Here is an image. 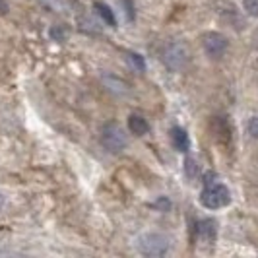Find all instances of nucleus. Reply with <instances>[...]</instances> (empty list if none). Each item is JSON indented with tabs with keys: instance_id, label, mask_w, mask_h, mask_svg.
I'll list each match as a JSON object with an SVG mask.
<instances>
[{
	"instance_id": "nucleus-11",
	"label": "nucleus",
	"mask_w": 258,
	"mask_h": 258,
	"mask_svg": "<svg viewBox=\"0 0 258 258\" xmlns=\"http://www.w3.org/2000/svg\"><path fill=\"white\" fill-rule=\"evenodd\" d=\"M39 4L49 12H66L68 10L66 0H39Z\"/></svg>"
},
{
	"instance_id": "nucleus-10",
	"label": "nucleus",
	"mask_w": 258,
	"mask_h": 258,
	"mask_svg": "<svg viewBox=\"0 0 258 258\" xmlns=\"http://www.w3.org/2000/svg\"><path fill=\"white\" fill-rule=\"evenodd\" d=\"M93 6H95V10L99 12V16L103 18V20L107 22V24H109V26H111V27H116L115 14H113V10H111V8L107 6V4H103L101 0H95V4H93Z\"/></svg>"
},
{
	"instance_id": "nucleus-16",
	"label": "nucleus",
	"mask_w": 258,
	"mask_h": 258,
	"mask_svg": "<svg viewBox=\"0 0 258 258\" xmlns=\"http://www.w3.org/2000/svg\"><path fill=\"white\" fill-rule=\"evenodd\" d=\"M154 208H157L159 212H169V208H171V202H169V198L161 196V198H157V200L154 202Z\"/></svg>"
},
{
	"instance_id": "nucleus-13",
	"label": "nucleus",
	"mask_w": 258,
	"mask_h": 258,
	"mask_svg": "<svg viewBox=\"0 0 258 258\" xmlns=\"http://www.w3.org/2000/svg\"><path fill=\"white\" fill-rule=\"evenodd\" d=\"M196 173H198V167H196V161H194L192 157H186L184 159V175L192 181L194 177H196Z\"/></svg>"
},
{
	"instance_id": "nucleus-15",
	"label": "nucleus",
	"mask_w": 258,
	"mask_h": 258,
	"mask_svg": "<svg viewBox=\"0 0 258 258\" xmlns=\"http://www.w3.org/2000/svg\"><path fill=\"white\" fill-rule=\"evenodd\" d=\"M243 6L248 16H258V0H243Z\"/></svg>"
},
{
	"instance_id": "nucleus-2",
	"label": "nucleus",
	"mask_w": 258,
	"mask_h": 258,
	"mask_svg": "<svg viewBox=\"0 0 258 258\" xmlns=\"http://www.w3.org/2000/svg\"><path fill=\"white\" fill-rule=\"evenodd\" d=\"M231 202V194H229V188L221 182H210V184H204V190L200 194V204L208 210H220V208H225Z\"/></svg>"
},
{
	"instance_id": "nucleus-1",
	"label": "nucleus",
	"mask_w": 258,
	"mask_h": 258,
	"mask_svg": "<svg viewBox=\"0 0 258 258\" xmlns=\"http://www.w3.org/2000/svg\"><path fill=\"white\" fill-rule=\"evenodd\" d=\"M136 250L148 258H159L165 256L169 252V246H171V239L163 233H142L136 237L134 241Z\"/></svg>"
},
{
	"instance_id": "nucleus-4",
	"label": "nucleus",
	"mask_w": 258,
	"mask_h": 258,
	"mask_svg": "<svg viewBox=\"0 0 258 258\" xmlns=\"http://www.w3.org/2000/svg\"><path fill=\"white\" fill-rule=\"evenodd\" d=\"M126 134L118 122H107L101 128V146L111 154H120L126 148Z\"/></svg>"
},
{
	"instance_id": "nucleus-12",
	"label": "nucleus",
	"mask_w": 258,
	"mask_h": 258,
	"mask_svg": "<svg viewBox=\"0 0 258 258\" xmlns=\"http://www.w3.org/2000/svg\"><path fill=\"white\" fill-rule=\"evenodd\" d=\"M128 62L130 66L134 68V70H138V72H144L146 70V60H144L142 54H136V52H128Z\"/></svg>"
},
{
	"instance_id": "nucleus-6",
	"label": "nucleus",
	"mask_w": 258,
	"mask_h": 258,
	"mask_svg": "<svg viewBox=\"0 0 258 258\" xmlns=\"http://www.w3.org/2000/svg\"><path fill=\"white\" fill-rule=\"evenodd\" d=\"M101 82H103L105 90L115 93V95H128L130 93L128 82H124L122 78L115 76V74H103V76H101Z\"/></svg>"
},
{
	"instance_id": "nucleus-7",
	"label": "nucleus",
	"mask_w": 258,
	"mask_h": 258,
	"mask_svg": "<svg viewBox=\"0 0 258 258\" xmlns=\"http://www.w3.org/2000/svg\"><path fill=\"white\" fill-rule=\"evenodd\" d=\"M171 142H173V148L181 154H186L188 148H190V140H188V134L186 130L181 128V126H175L171 128Z\"/></svg>"
},
{
	"instance_id": "nucleus-3",
	"label": "nucleus",
	"mask_w": 258,
	"mask_h": 258,
	"mask_svg": "<svg viewBox=\"0 0 258 258\" xmlns=\"http://www.w3.org/2000/svg\"><path fill=\"white\" fill-rule=\"evenodd\" d=\"M188 56H190L188 47L182 41H171V43H167L163 47V51H161L163 64L167 66L169 70H175V72H179V70H182L186 66Z\"/></svg>"
},
{
	"instance_id": "nucleus-14",
	"label": "nucleus",
	"mask_w": 258,
	"mask_h": 258,
	"mask_svg": "<svg viewBox=\"0 0 258 258\" xmlns=\"http://www.w3.org/2000/svg\"><path fill=\"white\" fill-rule=\"evenodd\" d=\"M51 37L54 39V41H66V39H68V29H66V26H54L52 27Z\"/></svg>"
},
{
	"instance_id": "nucleus-17",
	"label": "nucleus",
	"mask_w": 258,
	"mask_h": 258,
	"mask_svg": "<svg viewBox=\"0 0 258 258\" xmlns=\"http://www.w3.org/2000/svg\"><path fill=\"white\" fill-rule=\"evenodd\" d=\"M248 134L258 140V116H252V118L248 120Z\"/></svg>"
},
{
	"instance_id": "nucleus-5",
	"label": "nucleus",
	"mask_w": 258,
	"mask_h": 258,
	"mask_svg": "<svg viewBox=\"0 0 258 258\" xmlns=\"http://www.w3.org/2000/svg\"><path fill=\"white\" fill-rule=\"evenodd\" d=\"M202 45H204V51H206L210 58H221L227 52V47H229L227 39L223 37L221 33H216V31L206 33L204 39H202Z\"/></svg>"
},
{
	"instance_id": "nucleus-9",
	"label": "nucleus",
	"mask_w": 258,
	"mask_h": 258,
	"mask_svg": "<svg viewBox=\"0 0 258 258\" xmlns=\"http://www.w3.org/2000/svg\"><path fill=\"white\" fill-rule=\"evenodd\" d=\"M128 130L132 134H136V136H144V134H148V130H150V124H148V120L140 115H130L128 118Z\"/></svg>"
},
{
	"instance_id": "nucleus-8",
	"label": "nucleus",
	"mask_w": 258,
	"mask_h": 258,
	"mask_svg": "<svg viewBox=\"0 0 258 258\" xmlns=\"http://www.w3.org/2000/svg\"><path fill=\"white\" fill-rule=\"evenodd\" d=\"M196 231H198V237H200L202 241L214 243L216 237H218V225H216V221L214 220H202L200 223H198Z\"/></svg>"
},
{
	"instance_id": "nucleus-19",
	"label": "nucleus",
	"mask_w": 258,
	"mask_h": 258,
	"mask_svg": "<svg viewBox=\"0 0 258 258\" xmlns=\"http://www.w3.org/2000/svg\"><path fill=\"white\" fill-rule=\"evenodd\" d=\"M8 2L6 0H0V16H4V14H8Z\"/></svg>"
},
{
	"instance_id": "nucleus-18",
	"label": "nucleus",
	"mask_w": 258,
	"mask_h": 258,
	"mask_svg": "<svg viewBox=\"0 0 258 258\" xmlns=\"http://www.w3.org/2000/svg\"><path fill=\"white\" fill-rule=\"evenodd\" d=\"M122 4L126 6V14H128V20L132 22V20H134V6H132V2H130V0H122Z\"/></svg>"
},
{
	"instance_id": "nucleus-20",
	"label": "nucleus",
	"mask_w": 258,
	"mask_h": 258,
	"mask_svg": "<svg viewBox=\"0 0 258 258\" xmlns=\"http://www.w3.org/2000/svg\"><path fill=\"white\" fill-rule=\"evenodd\" d=\"M2 206H4V196H2V192H0V210H2Z\"/></svg>"
}]
</instances>
